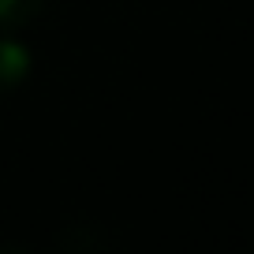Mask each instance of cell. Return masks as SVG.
<instances>
[{
	"label": "cell",
	"instance_id": "6da1fadb",
	"mask_svg": "<svg viewBox=\"0 0 254 254\" xmlns=\"http://www.w3.org/2000/svg\"><path fill=\"white\" fill-rule=\"evenodd\" d=\"M34 75V53L19 38H0V94L19 90Z\"/></svg>",
	"mask_w": 254,
	"mask_h": 254
},
{
	"label": "cell",
	"instance_id": "7a4b0ae2",
	"mask_svg": "<svg viewBox=\"0 0 254 254\" xmlns=\"http://www.w3.org/2000/svg\"><path fill=\"white\" fill-rule=\"evenodd\" d=\"M41 8H45V0H0V30H19V26L34 23Z\"/></svg>",
	"mask_w": 254,
	"mask_h": 254
}]
</instances>
